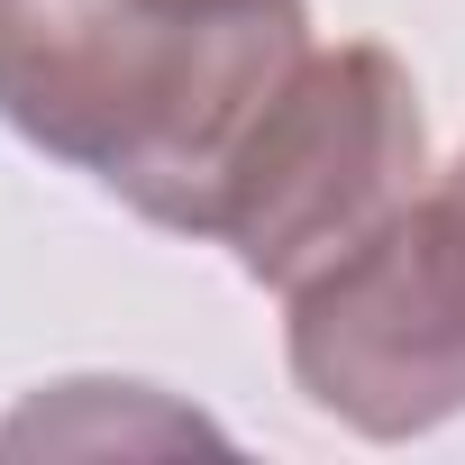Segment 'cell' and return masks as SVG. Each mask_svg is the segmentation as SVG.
<instances>
[{
  "instance_id": "obj_3",
  "label": "cell",
  "mask_w": 465,
  "mask_h": 465,
  "mask_svg": "<svg viewBox=\"0 0 465 465\" xmlns=\"http://www.w3.org/2000/svg\"><path fill=\"white\" fill-rule=\"evenodd\" d=\"M283 302V356L320 420L356 438L447 429L465 411V173L411 192Z\"/></svg>"
},
{
  "instance_id": "obj_5",
  "label": "cell",
  "mask_w": 465,
  "mask_h": 465,
  "mask_svg": "<svg viewBox=\"0 0 465 465\" xmlns=\"http://www.w3.org/2000/svg\"><path fill=\"white\" fill-rule=\"evenodd\" d=\"M456 173H465V155H456Z\"/></svg>"
},
{
  "instance_id": "obj_2",
  "label": "cell",
  "mask_w": 465,
  "mask_h": 465,
  "mask_svg": "<svg viewBox=\"0 0 465 465\" xmlns=\"http://www.w3.org/2000/svg\"><path fill=\"white\" fill-rule=\"evenodd\" d=\"M411 192H429V119L411 64L365 37L311 46L247 119L219 173L210 238L238 256L247 283L292 292L356 238H374Z\"/></svg>"
},
{
  "instance_id": "obj_1",
  "label": "cell",
  "mask_w": 465,
  "mask_h": 465,
  "mask_svg": "<svg viewBox=\"0 0 465 465\" xmlns=\"http://www.w3.org/2000/svg\"><path fill=\"white\" fill-rule=\"evenodd\" d=\"M302 55L311 10L183 28L146 0H0V119L137 219L210 238L228 155Z\"/></svg>"
},
{
  "instance_id": "obj_4",
  "label": "cell",
  "mask_w": 465,
  "mask_h": 465,
  "mask_svg": "<svg viewBox=\"0 0 465 465\" xmlns=\"http://www.w3.org/2000/svg\"><path fill=\"white\" fill-rule=\"evenodd\" d=\"M146 10H164L183 28H238V19H265V10H302V0H146Z\"/></svg>"
}]
</instances>
